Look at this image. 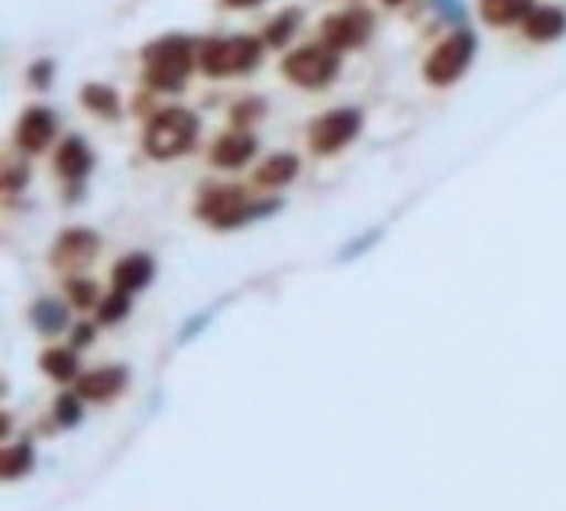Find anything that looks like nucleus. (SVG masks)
I'll list each match as a JSON object with an SVG mask.
<instances>
[{
	"label": "nucleus",
	"mask_w": 566,
	"mask_h": 511,
	"mask_svg": "<svg viewBox=\"0 0 566 511\" xmlns=\"http://www.w3.org/2000/svg\"><path fill=\"white\" fill-rule=\"evenodd\" d=\"M143 62H146V82L156 91H178L191 72L195 45L185 36H166L159 43L146 45Z\"/></svg>",
	"instance_id": "1"
},
{
	"label": "nucleus",
	"mask_w": 566,
	"mask_h": 511,
	"mask_svg": "<svg viewBox=\"0 0 566 511\" xmlns=\"http://www.w3.org/2000/svg\"><path fill=\"white\" fill-rule=\"evenodd\" d=\"M195 136H198V117L185 107H166L146 127V153L153 159H172L191 149Z\"/></svg>",
	"instance_id": "2"
},
{
	"label": "nucleus",
	"mask_w": 566,
	"mask_h": 511,
	"mask_svg": "<svg viewBox=\"0 0 566 511\" xmlns=\"http://www.w3.org/2000/svg\"><path fill=\"white\" fill-rule=\"evenodd\" d=\"M262 59V43L256 36H227V40H208L201 45V69L214 79L223 75H243L256 69Z\"/></svg>",
	"instance_id": "3"
},
{
	"label": "nucleus",
	"mask_w": 566,
	"mask_h": 511,
	"mask_svg": "<svg viewBox=\"0 0 566 511\" xmlns=\"http://www.w3.org/2000/svg\"><path fill=\"white\" fill-rule=\"evenodd\" d=\"M279 211V201H256L250 205L237 188H214L201 198L198 213L205 220H211L214 227L227 230V227H240L247 220H256V217H269V213Z\"/></svg>",
	"instance_id": "4"
},
{
	"label": "nucleus",
	"mask_w": 566,
	"mask_h": 511,
	"mask_svg": "<svg viewBox=\"0 0 566 511\" xmlns=\"http://www.w3.org/2000/svg\"><path fill=\"white\" fill-rule=\"evenodd\" d=\"M473 55H476V36H473L470 30H457L453 36H447V40L428 55V62H424V79H428L431 85L440 87L453 85V82L467 72V65L473 62Z\"/></svg>",
	"instance_id": "5"
},
{
	"label": "nucleus",
	"mask_w": 566,
	"mask_h": 511,
	"mask_svg": "<svg viewBox=\"0 0 566 511\" xmlns=\"http://www.w3.org/2000/svg\"><path fill=\"white\" fill-rule=\"evenodd\" d=\"M282 72L292 85L324 87L337 75V55L327 45H302L285 55Z\"/></svg>",
	"instance_id": "6"
},
{
	"label": "nucleus",
	"mask_w": 566,
	"mask_h": 511,
	"mask_svg": "<svg viewBox=\"0 0 566 511\" xmlns=\"http://www.w3.org/2000/svg\"><path fill=\"white\" fill-rule=\"evenodd\" d=\"M359 127H363L359 111H353V107L331 111V114H324L321 121H314V127H311V149H314L317 156L340 153L347 143L356 139Z\"/></svg>",
	"instance_id": "7"
},
{
	"label": "nucleus",
	"mask_w": 566,
	"mask_h": 511,
	"mask_svg": "<svg viewBox=\"0 0 566 511\" xmlns=\"http://www.w3.org/2000/svg\"><path fill=\"white\" fill-rule=\"evenodd\" d=\"M324 40L331 49H353L373 36V13L369 10H347L324 20Z\"/></svg>",
	"instance_id": "8"
},
{
	"label": "nucleus",
	"mask_w": 566,
	"mask_h": 511,
	"mask_svg": "<svg viewBox=\"0 0 566 511\" xmlns=\"http://www.w3.org/2000/svg\"><path fill=\"white\" fill-rule=\"evenodd\" d=\"M97 247H101V240L85 230V227H75V230H65L62 237H59V243H55V250H52V262L59 265V269H82L91 262V255L97 253Z\"/></svg>",
	"instance_id": "9"
},
{
	"label": "nucleus",
	"mask_w": 566,
	"mask_h": 511,
	"mask_svg": "<svg viewBox=\"0 0 566 511\" xmlns=\"http://www.w3.org/2000/svg\"><path fill=\"white\" fill-rule=\"evenodd\" d=\"M55 114L52 111H45V107H30L23 117H20V124H17V143L27 149V153H43L45 146L52 143V136H55Z\"/></svg>",
	"instance_id": "10"
},
{
	"label": "nucleus",
	"mask_w": 566,
	"mask_h": 511,
	"mask_svg": "<svg viewBox=\"0 0 566 511\" xmlns=\"http://www.w3.org/2000/svg\"><path fill=\"white\" fill-rule=\"evenodd\" d=\"M253 153H256V139L247 129H230V133L218 136V143L211 149V159L220 169H240Z\"/></svg>",
	"instance_id": "11"
},
{
	"label": "nucleus",
	"mask_w": 566,
	"mask_h": 511,
	"mask_svg": "<svg viewBox=\"0 0 566 511\" xmlns=\"http://www.w3.org/2000/svg\"><path fill=\"white\" fill-rule=\"evenodd\" d=\"M522 27L531 43H557L566 33V13L560 7H534Z\"/></svg>",
	"instance_id": "12"
},
{
	"label": "nucleus",
	"mask_w": 566,
	"mask_h": 511,
	"mask_svg": "<svg viewBox=\"0 0 566 511\" xmlns=\"http://www.w3.org/2000/svg\"><path fill=\"white\" fill-rule=\"evenodd\" d=\"M127 385V369L120 366H104V369H94V373H85L78 379V395L82 398H91V401H111L114 395H120Z\"/></svg>",
	"instance_id": "13"
},
{
	"label": "nucleus",
	"mask_w": 566,
	"mask_h": 511,
	"mask_svg": "<svg viewBox=\"0 0 566 511\" xmlns=\"http://www.w3.org/2000/svg\"><path fill=\"white\" fill-rule=\"evenodd\" d=\"M91 166H94V156H91V149H87V143L82 136H69L59 146V153H55V169H59L62 178H69V181L85 178Z\"/></svg>",
	"instance_id": "14"
},
{
	"label": "nucleus",
	"mask_w": 566,
	"mask_h": 511,
	"mask_svg": "<svg viewBox=\"0 0 566 511\" xmlns=\"http://www.w3.org/2000/svg\"><path fill=\"white\" fill-rule=\"evenodd\" d=\"M153 272H156V265H153L149 255L133 253L114 265V285L130 295V292H139V289H146L153 282Z\"/></svg>",
	"instance_id": "15"
},
{
	"label": "nucleus",
	"mask_w": 566,
	"mask_h": 511,
	"mask_svg": "<svg viewBox=\"0 0 566 511\" xmlns=\"http://www.w3.org/2000/svg\"><path fill=\"white\" fill-rule=\"evenodd\" d=\"M537 3L534 0H480L482 20L492 27H515L531 17Z\"/></svg>",
	"instance_id": "16"
},
{
	"label": "nucleus",
	"mask_w": 566,
	"mask_h": 511,
	"mask_svg": "<svg viewBox=\"0 0 566 511\" xmlns=\"http://www.w3.org/2000/svg\"><path fill=\"white\" fill-rule=\"evenodd\" d=\"M82 104L91 114H97L104 121H117L120 117V97H117V91L111 85H97V82L85 85L82 87Z\"/></svg>",
	"instance_id": "17"
},
{
	"label": "nucleus",
	"mask_w": 566,
	"mask_h": 511,
	"mask_svg": "<svg viewBox=\"0 0 566 511\" xmlns=\"http://www.w3.org/2000/svg\"><path fill=\"white\" fill-rule=\"evenodd\" d=\"M295 175H298V156L279 153V156L262 163L260 171H256V181H260L262 188H279V185H289Z\"/></svg>",
	"instance_id": "18"
},
{
	"label": "nucleus",
	"mask_w": 566,
	"mask_h": 511,
	"mask_svg": "<svg viewBox=\"0 0 566 511\" xmlns=\"http://www.w3.org/2000/svg\"><path fill=\"white\" fill-rule=\"evenodd\" d=\"M43 369L59 383H72L78 373L75 353L72 350H49V353H43Z\"/></svg>",
	"instance_id": "19"
},
{
	"label": "nucleus",
	"mask_w": 566,
	"mask_h": 511,
	"mask_svg": "<svg viewBox=\"0 0 566 511\" xmlns=\"http://www.w3.org/2000/svg\"><path fill=\"white\" fill-rule=\"evenodd\" d=\"M298 20H302V13H298V10H285V13H279V17L269 23V30H265V43L272 45V49L289 45V40H292V36H295V30H298Z\"/></svg>",
	"instance_id": "20"
},
{
	"label": "nucleus",
	"mask_w": 566,
	"mask_h": 511,
	"mask_svg": "<svg viewBox=\"0 0 566 511\" xmlns=\"http://www.w3.org/2000/svg\"><path fill=\"white\" fill-rule=\"evenodd\" d=\"M33 324H36L43 334L62 331V327H65V307L55 304V301H40V304L33 307Z\"/></svg>",
	"instance_id": "21"
},
{
	"label": "nucleus",
	"mask_w": 566,
	"mask_h": 511,
	"mask_svg": "<svg viewBox=\"0 0 566 511\" xmlns=\"http://www.w3.org/2000/svg\"><path fill=\"white\" fill-rule=\"evenodd\" d=\"M3 476L7 479H17V476H27L30 469H33V450L27 447V444H17V447H10V450H3Z\"/></svg>",
	"instance_id": "22"
},
{
	"label": "nucleus",
	"mask_w": 566,
	"mask_h": 511,
	"mask_svg": "<svg viewBox=\"0 0 566 511\" xmlns=\"http://www.w3.org/2000/svg\"><path fill=\"white\" fill-rule=\"evenodd\" d=\"M127 311H130V295L117 289L111 299L101 301L97 317H101V324H117V321H124V317H127Z\"/></svg>",
	"instance_id": "23"
},
{
	"label": "nucleus",
	"mask_w": 566,
	"mask_h": 511,
	"mask_svg": "<svg viewBox=\"0 0 566 511\" xmlns=\"http://www.w3.org/2000/svg\"><path fill=\"white\" fill-rule=\"evenodd\" d=\"M55 421L65 427L78 425V421H82V401H78L75 395H62V398L55 401Z\"/></svg>",
	"instance_id": "24"
},
{
	"label": "nucleus",
	"mask_w": 566,
	"mask_h": 511,
	"mask_svg": "<svg viewBox=\"0 0 566 511\" xmlns=\"http://www.w3.org/2000/svg\"><path fill=\"white\" fill-rule=\"evenodd\" d=\"M69 295H72L75 307H91L97 301V289L85 279H75V282H69Z\"/></svg>",
	"instance_id": "25"
},
{
	"label": "nucleus",
	"mask_w": 566,
	"mask_h": 511,
	"mask_svg": "<svg viewBox=\"0 0 566 511\" xmlns=\"http://www.w3.org/2000/svg\"><path fill=\"white\" fill-rule=\"evenodd\" d=\"M49 79H52V62H40V65H33V85L36 87L49 85Z\"/></svg>",
	"instance_id": "26"
},
{
	"label": "nucleus",
	"mask_w": 566,
	"mask_h": 511,
	"mask_svg": "<svg viewBox=\"0 0 566 511\" xmlns=\"http://www.w3.org/2000/svg\"><path fill=\"white\" fill-rule=\"evenodd\" d=\"M440 3V10L447 13V17H453V20H460L463 23V7L457 3V0H437Z\"/></svg>",
	"instance_id": "27"
},
{
	"label": "nucleus",
	"mask_w": 566,
	"mask_h": 511,
	"mask_svg": "<svg viewBox=\"0 0 566 511\" xmlns=\"http://www.w3.org/2000/svg\"><path fill=\"white\" fill-rule=\"evenodd\" d=\"M227 7H240V10H247V7H260L262 0H223Z\"/></svg>",
	"instance_id": "28"
},
{
	"label": "nucleus",
	"mask_w": 566,
	"mask_h": 511,
	"mask_svg": "<svg viewBox=\"0 0 566 511\" xmlns=\"http://www.w3.org/2000/svg\"><path fill=\"white\" fill-rule=\"evenodd\" d=\"M91 341V327H78L75 331V343H87Z\"/></svg>",
	"instance_id": "29"
},
{
	"label": "nucleus",
	"mask_w": 566,
	"mask_h": 511,
	"mask_svg": "<svg viewBox=\"0 0 566 511\" xmlns=\"http://www.w3.org/2000/svg\"><path fill=\"white\" fill-rule=\"evenodd\" d=\"M386 3H389V7H398V3H401V0H386Z\"/></svg>",
	"instance_id": "30"
}]
</instances>
